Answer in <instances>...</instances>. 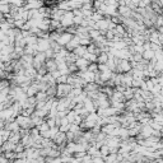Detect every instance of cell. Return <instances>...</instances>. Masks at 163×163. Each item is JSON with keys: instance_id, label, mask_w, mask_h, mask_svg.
<instances>
[{"instance_id": "obj_1", "label": "cell", "mask_w": 163, "mask_h": 163, "mask_svg": "<svg viewBox=\"0 0 163 163\" xmlns=\"http://www.w3.org/2000/svg\"><path fill=\"white\" fill-rule=\"evenodd\" d=\"M26 1H27V0H10V4H12L13 7H18V8H21Z\"/></svg>"}]
</instances>
